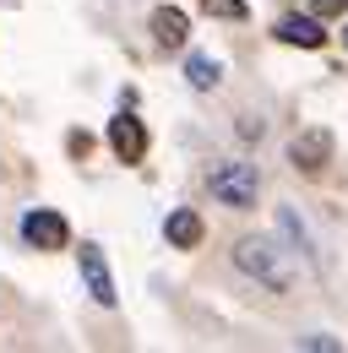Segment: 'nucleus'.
Returning <instances> with one entry per match:
<instances>
[{"label": "nucleus", "instance_id": "nucleus-4", "mask_svg": "<svg viewBox=\"0 0 348 353\" xmlns=\"http://www.w3.org/2000/svg\"><path fill=\"white\" fill-rule=\"evenodd\" d=\"M109 141H115L120 163H142V152H147V131H142V120H136V114L109 120Z\"/></svg>", "mask_w": 348, "mask_h": 353}, {"label": "nucleus", "instance_id": "nucleus-6", "mask_svg": "<svg viewBox=\"0 0 348 353\" xmlns=\"http://www.w3.org/2000/svg\"><path fill=\"white\" fill-rule=\"evenodd\" d=\"M278 39H283V44H300V49H321L327 33H321L316 17H283V22H278Z\"/></svg>", "mask_w": 348, "mask_h": 353}, {"label": "nucleus", "instance_id": "nucleus-10", "mask_svg": "<svg viewBox=\"0 0 348 353\" xmlns=\"http://www.w3.org/2000/svg\"><path fill=\"white\" fill-rule=\"evenodd\" d=\"M185 77H191V88H218V60H207V54H191V65H185Z\"/></svg>", "mask_w": 348, "mask_h": 353}, {"label": "nucleus", "instance_id": "nucleus-7", "mask_svg": "<svg viewBox=\"0 0 348 353\" xmlns=\"http://www.w3.org/2000/svg\"><path fill=\"white\" fill-rule=\"evenodd\" d=\"M327 158H332V136H327V131L294 136V163H300V169H321Z\"/></svg>", "mask_w": 348, "mask_h": 353}, {"label": "nucleus", "instance_id": "nucleus-12", "mask_svg": "<svg viewBox=\"0 0 348 353\" xmlns=\"http://www.w3.org/2000/svg\"><path fill=\"white\" fill-rule=\"evenodd\" d=\"M310 6H316V17H343L348 0H310Z\"/></svg>", "mask_w": 348, "mask_h": 353}, {"label": "nucleus", "instance_id": "nucleus-5", "mask_svg": "<svg viewBox=\"0 0 348 353\" xmlns=\"http://www.w3.org/2000/svg\"><path fill=\"white\" fill-rule=\"evenodd\" d=\"M82 277H87V294H93L98 305H115V277H109L98 245H82Z\"/></svg>", "mask_w": 348, "mask_h": 353}, {"label": "nucleus", "instance_id": "nucleus-3", "mask_svg": "<svg viewBox=\"0 0 348 353\" xmlns=\"http://www.w3.org/2000/svg\"><path fill=\"white\" fill-rule=\"evenodd\" d=\"M66 234H71L66 218H60V212H49V207H39V212H28V218H22V239H28L33 250H60V245H66Z\"/></svg>", "mask_w": 348, "mask_h": 353}, {"label": "nucleus", "instance_id": "nucleus-1", "mask_svg": "<svg viewBox=\"0 0 348 353\" xmlns=\"http://www.w3.org/2000/svg\"><path fill=\"white\" fill-rule=\"evenodd\" d=\"M213 196L223 201V207H251L256 201V169L251 163H223V169H213Z\"/></svg>", "mask_w": 348, "mask_h": 353}, {"label": "nucleus", "instance_id": "nucleus-8", "mask_svg": "<svg viewBox=\"0 0 348 353\" xmlns=\"http://www.w3.org/2000/svg\"><path fill=\"white\" fill-rule=\"evenodd\" d=\"M164 234H169V245H174V250H191V245L202 239V218L180 207V212H169V223H164Z\"/></svg>", "mask_w": 348, "mask_h": 353}, {"label": "nucleus", "instance_id": "nucleus-2", "mask_svg": "<svg viewBox=\"0 0 348 353\" xmlns=\"http://www.w3.org/2000/svg\"><path fill=\"white\" fill-rule=\"evenodd\" d=\"M234 261L245 266V272H256L267 288H289V272L278 266V256H272V245H267V239H245V245L234 250Z\"/></svg>", "mask_w": 348, "mask_h": 353}, {"label": "nucleus", "instance_id": "nucleus-9", "mask_svg": "<svg viewBox=\"0 0 348 353\" xmlns=\"http://www.w3.org/2000/svg\"><path fill=\"white\" fill-rule=\"evenodd\" d=\"M153 33H158V44L164 49H180L185 44V11H153Z\"/></svg>", "mask_w": 348, "mask_h": 353}, {"label": "nucleus", "instance_id": "nucleus-11", "mask_svg": "<svg viewBox=\"0 0 348 353\" xmlns=\"http://www.w3.org/2000/svg\"><path fill=\"white\" fill-rule=\"evenodd\" d=\"M207 11L223 17V22H240V17H245V0H207Z\"/></svg>", "mask_w": 348, "mask_h": 353}]
</instances>
